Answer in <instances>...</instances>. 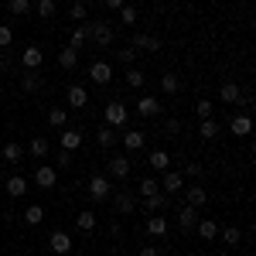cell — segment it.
<instances>
[{
  "mask_svg": "<svg viewBox=\"0 0 256 256\" xmlns=\"http://www.w3.org/2000/svg\"><path fill=\"white\" fill-rule=\"evenodd\" d=\"M82 28H86V38H92L99 48L113 44V28L106 20H82Z\"/></svg>",
  "mask_w": 256,
  "mask_h": 256,
  "instance_id": "cell-1",
  "label": "cell"
},
{
  "mask_svg": "<svg viewBox=\"0 0 256 256\" xmlns=\"http://www.w3.org/2000/svg\"><path fill=\"white\" fill-rule=\"evenodd\" d=\"M130 48H134V52H150V55H154V52H160V38L158 34H144V31H137L134 41H130Z\"/></svg>",
  "mask_w": 256,
  "mask_h": 256,
  "instance_id": "cell-2",
  "label": "cell"
},
{
  "mask_svg": "<svg viewBox=\"0 0 256 256\" xmlns=\"http://www.w3.org/2000/svg\"><path fill=\"white\" fill-rule=\"evenodd\" d=\"M20 62H24V68H28V72H38L41 62H44V52H41L38 44H28V48L20 52Z\"/></svg>",
  "mask_w": 256,
  "mask_h": 256,
  "instance_id": "cell-3",
  "label": "cell"
},
{
  "mask_svg": "<svg viewBox=\"0 0 256 256\" xmlns=\"http://www.w3.org/2000/svg\"><path fill=\"white\" fill-rule=\"evenodd\" d=\"M171 208V195H164V192H154V195H147L144 198V212H168Z\"/></svg>",
  "mask_w": 256,
  "mask_h": 256,
  "instance_id": "cell-4",
  "label": "cell"
},
{
  "mask_svg": "<svg viewBox=\"0 0 256 256\" xmlns=\"http://www.w3.org/2000/svg\"><path fill=\"white\" fill-rule=\"evenodd\" d=\"M48 246H52L58 256H68V253H72V236H68L65 229H55V232H52V239H48Z\"/></svg>",
  "mask_w": 256,
  "mask_h": 256,
  "instance_id": "cell-5",
  "label": "cell"
},
{
  "mask_svg": "<svg viewBox=\"0 0 256 256\" xmlns=\"http://www.w3.org/2000/svg\"><path fill=\"white\" fill-rule=\"evenodd\" d=\"M113 208H116L120 216H130V212L137 208V195H134V192H116V195H113Z\"/></svg>",
  "mask_w": 256,
  "mask_h": 256,
  "instance_id": "cell-6",
  "label": "cell"
},
{
  "mask_svg": "<svg viewBox=\"0 0 256 256\" xmlns=\"http://www.w3.org/2000/svg\"><path fill=\"white\" fill-rule=\"evenodd\" d=\"M195 222H198V208H192V205H181V208H178V226H181V232H195Z\"/></svg>",
  "mask_w": 256,
  "mask_h": 256,
  "instance_id": "cell-7",
  "label": "cell"
},
{
  "mask_svg": "<svg viewBox=\"0 0 256 256\" xmlns=\"http://www.w3.org/2000/svg\"><path fill=\"white\" fill-rule=\"evenodd\" d=\"M130 171H134L130 158H110V178H116V181H126V178H130Z\"/></svg>",
  "mask_w": 256,
  "mask_h": 256,
  "instance_id": "cell-8",
  "label": "cell"
},
{
  "mask_svg": "<svg viewBox=\"0 0 256 256\" xmlns=\"http://www.w3.org/2000/svg\"><path fill=\"white\" fill-rule=\"evenodd\" d=\"M89 79L96 82V86H106V82L113 79V68H110V62H92V65H89Z\"/></svg>",
  "mask_w": 256,
  "mask_h": 256,
  "instance_id": "cell-9",
  "label": "cell"
},
{
  "mask_svg": "<svg viewBox=\"0 0 256 256\" xmlns=\"http://www.w3.org/2000/svg\"><path fill=\"white\" fill-rule=\"evenodd\" d=\"M106 126H126V106L123 102H110L106 106Z\"/></svg>",
  "mask_w": 256,
  "mask_h": 256,
  "instance_id": "cell-10",
  "label": "cell"
},
{
  "mask_svg": "<svg viewBox=\"0 0 256 256\" xmlns=\"http://www.w3.org/2000/svg\"><path fill=\"white\" fill-rule=\"evenodd\" d=\"M55 181H58V171L52 164H41L38 171H34V184L38 188H55Z\"/></svg>",
  "mask_w": 256,
  "mask_h": 256,
  "instance_id": "cell-11",
  "label": "cell"
},
{
  "mask_svg": "<svg viewBox=\"0 0 256 256\" xmlns=\"http://www.w3.org/2000/svg\"><path fill=\"white\" fill-rule=\"evenodd\" d=\"M208 202V192L202 188V184H188L184 188V205H192V208H202Z\"/></svg>",
  "mask_w": 256,
  "mask_h": 256,
  "instance_id": "cell-12",
  "label": "cell"
},
{
  "mask_svg": "<svg viewBox=\"0 0 256 256\" xmlns=\"http://www.w3.org/2000/svg\"><path fill=\"white\" fill-rule=\"evenodd\" d=\"M89 195L96 198V202H102V198H110V195H113V188H110V178L96 174L92 181H89Z\"/></svg>",
  "mask_w": 256,
  "mask_h": 256,
  "instance_id": "cell-13",
  "label": "cell"
},
{
  "mask_svg": "<svg viewBox=\"0 0 256 256\" xmlns=\"http://www.w3.org/2000/svg\"><path fill=\"white\" fill-rule=\"evenodd\" d=\"M229 130H232L236 137H250V134H253V120L246 116V113H239V116H232V123H229Z\"/></svg>",
  "mask_w": 256,
  "mask_h": 256,
  "instance_id": "cell-14",
  "label": "cell"
},
{
  "mask_svg": "<svg viewBox=\"0 0 256 256\" xmlns=\"http://www.w3.org/2000/svg\"><path fill=\"white\" fill-rule=\"evenodd\" d=\"M82 147V130H62V150H79Z\"/></svg>",
  "mask_w": 256,
  "mask_h": 256,
  "instance_id": "cell-15",
  "label": "cell"
},
{
  "mask_svg": "<svg viewBox=\"0 0 256 256\" xmlns=\"http://www.w3.org/2000/svg\"><path fill=\"white\" fill-rule=\"evenodd\" d=\"M181 184H184V181H181V174H178V171H164V181H160V192H164V195L181 192Z\"/></svg>",
  "mask_w": 256,
  "mask_h": 256,
  "instance_id": "cell-16",
  "label": "cell"
},
{
  "mask_svg": "<svg viewBox=\"0 0 256 256\" xmlns=\"http://www.w3.org/2000/svg\"><path fill=\"white\" fill-rule=\"evenodd\" d=\"M137 113H140V116H158V113H160V102L154 96H140L137 99Z\"/></svg>",
  "mask_w": 256,
  "mask_h": 256,
  "instance_id": "cell-17",
  "label": "cell"
},
{
  "mask_svg": "<svg viewBox=\"0 0 256 256\" xmlns=\"http://www.w3.org/2000/svg\"><path fill=\"white\" fill-rule=\"evenodd\" d=\"M218 99H222V102H239V99H242V89H239L236 82H222V89H218Z\"/></svg>",
  "mask_w": 256,
  "mask_h": 256,
  "instance_id": "cell-18",
  "label": "cell"
},
{
  "mask_svg": "<svg viewBox=\"0 0 256 256\" xmlns=\"http://www.w3.org/2000/svg\"><path fill=\"white\" fill-rule=\"evenodd\" d=\"M144 130H130V126H126V130H123V144H126V150H140V147H144Z\"/></svg>",
  "mask_w": 256,
  "mask_h": 256,
  "instance_id": "cell-19",
  "label": "cell"
},
{
  "mask_svg": "<svg viewBox=\"0 0 256 256\" xmlns=\"http://www.w3.org/2000/svg\"><path fill=\"white\" fill-rule=\"evenodd\" d=\"M58 65L65 68V72H72V68L79 65V52H76V48H62L58 52Z\"/></svg>",
  "mask_w": 256,
  "mask_h": 256,
  "instance_id": "cell-20",
  "label": "cell"
},
{
  "mask_svg": "<svg viewBox=\"0 0 256 256\" xmlns=\"http://www.w3.org/2000/svg\"><path fill=\"white\" fill-rule=\"evenodd\" d=\"M195 232L202 239H216L218 236V226L212 222V218H198V222H195Z\"/></svg>",
  "mask_w": 256,
  "mask_h": 256,
  "instance_id": "cell-21",
  "label": "cell"
},
{
  "mask_svg": "<svg viewBox=\"0 0 256 256\" xmlns=\"http://www.w3.org/2000/svg\"><path fill=\"white\" fill-rule=\"evenodd\" d=\"M160 89H164L168 96H174L178 89H181V76H178V72H164V76H160Z\"/></svg>",
  "mask_w": 256,
  "mask_h": 256,
  "instance_id": "cell-22",
  "label": "cell"
},
{
  "mask_svg": "<svg viewBox=\"0 0 256 256\" xmlns=\"http://www.w3.org/2000/svg\"><path fill=\"white\" fill-rule=\"evenodd\" d=\"M68 102H72V110H82V106L89 102V92H86L82 86H68Z\"/></svg>",
  "mask_w": 256,
  "mask_h": 256,
  "instance_id": "cell-23",
  "label": "cell"
},
{
  "mask_svg": "<svg viewBox=\"0 0 256 256\" xmlns=\"http://www.w3.org/2000/svg\"><path fill=\"white\" fill-rule=\"evenodd\" d=\"M147 164H150L154 171H168V168H171V154H168V150H154V154L147 158Z\"/></svg>",
  "mask_w": 256,
  "mask_h": 256,
  "instance_id": "cell-24",
  "label": "cell"
},
{
  "mask_svg": "<svg viewBox=\"0 0 256 256\" xmlns=\"http://www.w3.org/2000/svg\"><path fill=\"white\" fill-rule=\"evenodd\" d=\"M20 158H24V147H20L18 140H10V144H4V160H7V164H18Z\"/></svg>",
  "mask_w": 256,
  "mask_h": 256,
  "instance_id": "cell-25",
  "label": "cell"
},
{
  "mask_svg": "<svg viewBox=\"0 0 256 256\" xmlns=\"http://www.w3.org/2000/svg\"><path fill=\"white\" fill-rule=\"evenodd\" d=\"M96 140H99V147H113V144L120 140L116 126H102V130H96Z\"/></svg>",
  "mask_w": 256,
  "mask_h": 256,
  "instance_id": "cell-26",
  "label": "cell"
},
{
  "mask_svg": "<svg viewBox=\"0 0 256 256\" xmlns=\"http://www.w3.org/2000/svg\"><path fill=\"white\" fill-rule=\"evenodd\" d=\"M24 192H28V181H24V178H20V174L7 178V195H10V198H20V195H24Z\"/></svg>",
  "mask_w": 256,
  "mask_h": 256,
  "instance_id": "cell-27",
  "label": "cell"
},
{
  "mask_svg": "<svg viewBox=\"0 0 256 256\" xmlns=\"http://www.w3.org/2000/svg\"><path fill=\"white\" fill-rule=\"evenodd\" d=\"M28 150H31V158H48V137H34L31 144H28Z\"/></svg>",
  "mask_w": 256,
  "mask_h": 256,
  "instance_id": "cell-28",
  "label": "cell"
},
{
  "mask_svg": "<svg viewBox=\"0 0 256 256\" xmlns=\"http://www.w3.org/2000/svg\"><path fill=\"white\" fill-rule=\"evenodd\" d=\"M147 232H150V236H164V232H168V218L164 216H150L147 218Z\"/></svg>",
  "mask_w": 256,
  "mask_h": 256,
  "instance_id": "cell-29",
  "label": "cell"
},
{
  "mask_svg": "<svg viewBox=\"0 0 256 256\" xmlns=\"http://www.w3.org/2000/svg\"><path fill=\"white\" fill-rule=\"evenodd\" d=\"M41 82H44V79H41L38 72H28V76H20V89H24V92H38Z\"/></svg>",
  "mask_w": 256,
  "mask_h": 256,
  "instance_id": "cell-30",
  "label": "cell"
},
{
  "mask_svg": "<svg viewBox=\"0 0 256 256\" xmlns=\"http://www.w3.org/2000/svg\"><path fill=\"white\" fill-rule=\"evenodd\" d=\"M76 226H79V232H92L96 229V212H79V218H76Z\"/></svg>",
  "mask_w": 256,
  "mask_h": 256,
  "instance_id": "cell-31",
  "label": "cell"
},
{
  "mask_svg": "<svg viewBox=\"0 0 256 256\" xmlns=\"http://www.w3.org/2000/svg\"><path fill=\"white\" fill-rule=\"evenodd\" d=\"M24 222H28V226H41V222H44V208H41V205H28V208H24Z\"/></svg>",
  "mask_w": 256,
  "mask_h": 256,
  "instance_id": "cell-32",
  "label": "cell"
},
{
  "mask_svg": "<svg viewBox=\"0 0 256 256\" xmlns=\"http://www.w3.org/2000/svg\"><path fill=\"white\" fill-rule=\"evenodd\" d=\"M216 134H218V123H216V120H212V116H208V120H202V123H198V137L212 140V137H216Z\"/></svg>",
  "mask_w": 256,
  "mask_h": 256,
  "instance_id": "cell-33",
  "label": "cell"
},
{
  "mask_svg": "<svg viewBox=\"0 0 256 256\" xmlns=\"http://www.w3.org/2000/svg\"><path fill=\"white\" fill-rule=\"evenodd\" d=\"M65 123H68V113H65L62 106L48 110V126H65Z\"/></svg>",
  "mask_w": 256,
  "mask_h": 256,
  "instance_id": "cell-34",
  "label": "cell"
},
{
  "mask_svg": "<svg viewBox=\"0 0 256 256\" xmlns=\"http://www.w3.org/2000/svg\"><path fill=\"white\" fill-rule=\"evenodd\" d=\"M154 192H160V184H158V181H154V178H144V181H140V184H137V195H140V198L154 195Z\"/></svg>",
  "mask_w": 256,
  "mask_h": 256,
  "instance_id": "cell-35",
  "label": "cell"
},
{
  "mask_svg": "<svg viewBox=\"0 0 256 256\" xmlns=\"http://www.w3.org/2000/svg\"><path fill=\"white\" fill-rule=\"evenodd\" d=\"M7 7H10V14H18V18H24V14L31 10V0H7Z\"/></svg>",
  "mask_w": 256,
  "mask_h": 256,
  "instance_id": "cell-36",
  "label": "cell"
},
{
  "mask_svg": "<svg viewBox=\"0 0 256 256\" xmlns=\"http://www.w3.org/2000/svg\"><path fill=\"white\" fill-rule=\"evenodd\" d=\"M144 82H147V76H144L140 68H130V72H126V86H134V89H140Z\"/></svg>",
  "mask_w": 256,
  "mask_h": 256,
  "instance_id": "cell-37",
  "label": "cell"
},
{
  "mask_svg": "<svg viewBox=\"0 0 256 256\" xmlns=\"http://www.w3.org/2000/svg\"><path fill=\"white\" fill-rule=\"evenodd\" d=\"M120 20H123V24H137V7L123 4V7H120Z\"/></svg>",
  "mask_w": 256,
  "mask_h": 256,
  "instance_id": "cell-38",
  "label": "cell"
},
{
  "mask_svg": "<svg viewBox=\"0 0 256 256\" xmlns=\"http://www.w3.org/2000/svg\"><path fill=\"white\" fill-rule=\"evenodd\" d=\"M55 7H58L55 0H38V14H41L44 20H48V18H55Z\"/></svg>",
  "mask_w": 256,
  "mask_h": 256,
  "instance_id": "cell-39",
  "label": "cell"
},
{
  "mask_svg": "<svg viewBox=\"0 0 256 256\" xmlns=\"http://www.w3.org/2000/svg\"><path fill=\"white\" fill-rule=\"evenodd\" d=\"M218 236H222V242H229V246H236L239 239H242V232H239L236 226H232V229H222V232H218Z\"/></svg>",
  "mask_w": 256,
  "mask_h": 256,
  "instance_id": "cell-40",
  "label": "cell"
},
{
  "mask_svg": "<svg viewBox=\"0 0 256 256\" xmlns=\"http://www.w3.org/2000/svg\"><path fill=\"white\" fill-rule=\"evenodd\" d=\"M195 113H198V120H208V116H212V102H208V99H198Z\"/></svg>",
  "mask_w": 256,
  "mask_h": 256,
  "instance_id": "cell-41",
  "label": "cell"
},
{
  "mask_svg": "<svg viewBox=\"0 0 256 256\" xmlns=\"http://www.w3.org/2000/svg\"><path fill=\"white\" fill-rule=\"evenodd\" d=\"M116 58L123 62V65H134V62H137V52H134V48L126 44V48H120V52H116Z\"/></svg>",
  "mask_w": 256,
  "mask_h": 256,
  "instance_id": "cell-42",
  "label": "cell"
},
{
  "mask_svg": "<svg viewBox=\"0 0 256 256\" xmlns=\"http://www.w3.org/2000/svg\"><path fill=\"white\" fill-rule=\"evenodd\" d=\"M68 7H72V20H86V18H89V7H86L82 0H79V4H68Z\"/></svg>",
  "mask_w": 256,
  "mask_h": 256,
  "instance_id": "cell-43",
  "label": "cell"
},
{
  "mask_svg": "<svg viewBox=\"0 0 256 256\" xmlns=\"http://www.w3.org/2000/svg\"><path fill=\"white\" fill-rule=\"evenodd\" d=\"M82 44H86V28H76V31H72V41H68V48H76V52H79Z\"/></svg>",
  "mask_w": 256,
  "mask_h": 256,
  "instance_id": "cell-44",
  "label": "cell"
},
{
  "mask_svg": "<svg viewBox=\"0 0 256 256\" xmlns=\"http://www.w3.org/2000/svg\"><path fill=\"white\" fill-rule=\"evenodd\" d=\"M10 41H14V31L7 24H0V48H10Z\"/></svg>",
  "mask_w": 256,
  "mask_h": 256,
  "instance_id": "cell-45",
  "label": "cell"
},
{
  "mask_svg": "<svg viewBox=\"0 0 256 256\" xmlns=\"http://www.w3.org/2000/svg\"><path fill=\"white\" fill-rule=\"evenodd\" d=\"M72 164V150H58L55 154V168H68Z\"/></svg>",
  "mask_w": 256,
  "mask_h": 256,
  "instance_id": "cell-46",
  "label": "cell"
},
{
  "mask_svg": "<svg viewBox=\"0 0 256 256\" xmlns=\"http://www.w3.org/2000/svg\"><path fill=\"white\" fill-rule=\"evenodd\" d=\"M184 171H188V178H202V164H198V160H192Z\"/></svg>",
  "mask_w": 256,
  "mask_h": 256,
  "instance_id": "cell-47",
  "label": "cell"
},
{
  "mask_svg": "<svg viewBox=\"0 0 256 256\" xmlns=\"http://www.w3.org/2000/svg\"><path fill=\"white\" fill-rule=\"evenodd\" d=\"M178 130H181V123H178V120H168V123H164V134H171V137H174Z\"/></svg>",
  "mask_w": 256,
  "mask_h": 256,
  "instance_id": "cell-48",
  "label": "cell"
},
{
  "mask_svg": "<svg viewBox=\"0 0 256 256\" xmlns=\"http://www.w3.org/2000/svg\"><path fill=\"white\" fill-rule=\"evenodd\" d=\"M102 4H106V7H110V10H120V7H123V4H126V0H102Z\"/></svg>",
  "mask_w": 256,
  "mask_h": 256,
  "instance_id": "cell-49",
  "label": "cell"
},
{
  "mask_svg": "<svg viewBox=\"0 0 256 256\" xmlns=\"http://www.w3.org/2000/svg\"><path fill=\"white\" fill-rule=\"evenodd\" d=\"M110 236H113V239H120V236H123V229H120V222H113V226H110Z\"/></svg>",
  "mask_w": 256,
  "mask_h": 256,
  "instance_id": "cell-50",
  "label": "cell"
},
{
  "mask_svg": "<svg viewBox=\"0 0 256 256\" xmlns=\"http://www.w3.org/2000/svg\"><path fill=\"white\" fill-rule=\"evenodd\" d=\"M140 256H160V253H158V246H144V250H140Z\"/></svg>",
  "mask_w": 256,
  "mask_h": 256,
  "instance_id": "cell-51",
  "label": "cell"
},
{
  "mask_svg": "<svg viewBox=\"0 0 256 256\" xmlns=\"http://www.w3.org/2000/svg\"><path fill=\"white\" fill-rule=\"evenodd\" d=\"M65 4H79V0H65Z\"/></svg>",
  "mask_w": 256,
  "mask_h": 256,
  "instance_id": "cell-52",
  "label": "cell"
},
{
  "mask_svg": "<svg viewBox=\"0 0 256 256\" xmlns=\"http://www.w3.org/2000/svg\"><path fill=\"white\" fill-rule=\"evenodd\" d=\"M72 256H82V253H72Z\"/></svg>",
  "mask_w": 256,
  "mask_h": 256,
  "instance_id": "cell-53",
  "label": "cell"
}]
</instances>
